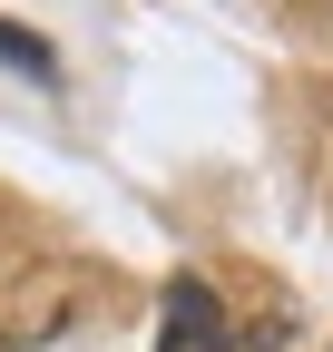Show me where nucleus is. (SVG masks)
<instances>
[{"mask_svg":"<svg viewBox=\"0 0 333 352\" xmlns=\"http://www.w3.org/2000/svg\"><path fill=\"white\" fill-rule=\"evenodd\" d=\"M157 352H235L226 303L206 294L196 274H177V284H166V303H157Z\"/></svg>","mask_w":333,"mask_h":352,"instance_id":"f257e3e1","label":"nucleus"},{"mask_svg":"<svg viewBox=\"0 0 333 352\" xmlns=\"http://www.w3.org/2000/svg\"><path fill=\"white\" fill-rule=\"evenodd\" d=\"M0 59H10L20 78H59V59H50V39H39V30H20V20H0Z\"/></svg>","mask_w":333,"mask_h":352,"instance_id":"f03ea898","label":"nucleus"}]
</instances>
